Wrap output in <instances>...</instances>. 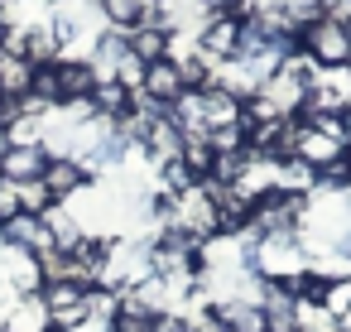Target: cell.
<instances>
[{
	"label": "cell",
	"instance_id": "obj_14",
	"mask_svg": "<svg viewBox=\"0 0 351 332\" xmlns=\"http://www.w3.org/2000/svg\"><path fill=\"white\" fill-rule=\"evenodd\" d=\"M202 126L207 130H226V126H245V102L221 92V87H202Z\"/></svg>",
	"mask_w": 351,
	"mask_h": 332
},
{
	"label": "cell",
	"instance_id": "obj_22",
	"mask_svg": "<svg viewBox=\"0 0 351 332\" xmlns=\"http://www.w3.org/2000/svg\"><path fill=\"white\" fill-rule=\"evenodd\" d=\"M159 183H164V193H169V198H183V193H188V188H197L202 178H197L183 159H169V164H159Z\"/></svg>",
	"mask_w": 351,
	"mask_h": 332
},
{
	"label": "cell",
	"instance_id": "obj_25",
	"mask_svg": "<svg viewBox=\"0 0 351 332\" xmlns=\"http://www.w3.org/2000/svg\"><path fill=\"white\" fill-rule=\"evenodd\" d=\"M313 10H317L322 20H337V25L351 29V0H313Z\"/></svg>",
	"mask_w": 351,
	"mask_h": 332
},
{
	"label": "cell",
	"instance_id": "obj_16",
	"mask_svg": "<svg viewBox=\"0 0 351 332\" xmlns=\"http://www.w3.org/2000/svg\"><path fill=\"white\" fill-rule=\"evenodd\" d=\"M140 150H145L154 164H169V159H178V154H183V130L169 121V111L149 126V135H145V145H140Z\"/></svg>",
	"mask_w": 351,
	"mask_h": 332
},
{
	"label": "cell",
	"instance_id": "obj_27",
	"mask_svg": "<svg viewBox=\"0 0 351 332\" xmlns=\"http://www.w3.org/2000/svg\"><path fill=\"white\" fill-rule=\"evenodd\" d=\"M5 150H10V135H5V130H0V159H5Z\"/></svg>",
	"mask_w": 351,
	"mask_h": 332
},
{
	"label": "cell",
	"instance_id": "obj_15",
	"mask_svg": "<svg viewBox=\"0 0 351 332\" xmlns=\"http://www.w3.org/2000/svg\"><path fill=\"white\" fill-rule=\"evenodd\" d=\"M212 318H217L226 332H265L260 298H226V303H212Z\"/></svg>",
	"mask_w": 351,
	"mask_h": 332
},
{
	"label": "cell",
	"instance_id": "obj_32",
	"mask_svg": "<svg viewBox=\"0 0 351 332\" xmlns=\"http://www.w3.org/2000/svg\"><path fill=\"white\" fill-rule=\"evenodd\" d=\"M346 159H351V154H346Z\"/></svg>",
	"mask_w": 351,
	"mask_h": 332
},
{
	"label": "cell",
	"instance_id": "obj_5",
	"mask_svg": "<svg viewBox=\"0 0 351 332\" xmlns=\"http://www.w3.org/2000/svg\"><path fill=\"white\" fill-rule=\"evenodd\" d=\"M241 34H245V20H241L236 10H212V15H207V20H197V29H193L197 54H202L212 68H217V63H226V58H236Z\"/></svg>",
	"mask_w": 351,
	"mask_h": 332
},
{
	"label": "cell",
	"instance_id": "obj_6",
	"mask_svg": "<svg viewBox=\"0 0 351 332\" xmlns=\"http://www.w3.org/2000/svg\"><path fill=\"white\" fill-rule=\"evenodd\" d=\"M173 226L178 231H188L197 246H207L212 236H221V217H217V198L197 183V188H188L183 198H173Z\"/></svg>",
	"mask_w": 351,
	"mask_h": 332
},
{
	"label": "cell",
	"instance_id": "obj_13",
	"mask_svg": "<svg viewBox=\"0 0 351 332\" xmlns=\"http://www.w3.org/2000/svg\"><path fill=\"white\" fill-rule=\"evenodd\" d=\"M140 92H145L154 106H164V111H169V106H173V102L188 92V87H183V78H178L173 58H159V63H149V68H145V82H140Z\"/></svg>",
	"mask_w": 351,
	"mask_h": 332
},
{
	"label": "cell",
	"instance_id": "obj_4",
	"mask_svg": "<svg viewBox=\"0 0 351 332\" xmlns=\"http://www.w3.org/2000/svg\"><path fill=\"white\" fill-rule=\"evenodd\" d=\"M39 303L49 313V332H73L92 318V284L77 279H53L39 289Z\"/></svg>",
	"mask_w": 351,
	"mask_h": 332
},
{
	"label": "cell",
	"instance_id": "obj_8",
	"mask_svg": "<svg viewBox=\"0 0 351 332\" xmlns=\"http://www.w3.org/2000/svg\"><path fill=\"white\" fill-rule=\"evenodd\" d=\"M346 150L332 140V135H322V130H313V126H303V121H293V159L308 169V174H317V169H327V164H337Z\"/></svg>",
	"mask_w": 351,
	"mask_h": 332
},
{
	"label": "cell",
	"instance_id": "obj_11",
	"mask_svg": "<svg viewBox=\"0 0 351 332\" xmlns=\"http://www.w3.org/2000/svg\"><path fill=\"white\" fill-rule=\"evenodd\" d=\"M53 78H58V111L73 106V102H87L92 87H97L87 58H58V63H53Z\"/></svg>",
	"mask_w": 351,
	"mask_h": 332
},
{
	"label": "cell",
	"instance_id": "obj_29",
	"mask_svg": "<svg viewBox=\"0 0 351 332\" xmlns=\"http://www.w3.org/2000/svg\"><path fill=\"white\" fill-rule=\"evenodd\" d=\"M5 29H10V25H5V5H0V39H5Z\"/></svg>",
	"mask_w": 351,
	"mask_h": 332
},
{
	"label": "cell",
	"instance_id": "obj_10",
	"mask_svg": "<svg viewBox=\"0 0 351 332\" xmlns=\"http://www.w3.org/2000/svg\"><path fill=\"white\" fill-rule=\"evenodd\" d=\"M49 150L44 145H10L5 159H0V178L5 183H39L49 174Z\"/></svg>",
	"mask_w": 351,
	"mask_h": 332
},
{
	"label": "cell",
	"instance_id": "obj_20",
	"mask_svg": "<svg viewBox=\"0 0 351 332\" xmlns=\"http://www.w3.org/2000/svg\"><path fill=\"white\" fill-rule=\"evenodd\" d=\"M0 92L5 97H29L34 92V63L20 54H0Z\"/></svg>",
	"mask_w": 351,
	"mask_h": 332
},
{
	"label": "cell",
	"instance_id": "obj_31",
	"mask_svg": "<svg viewBox=\"0 0 351 332\" xmlns=\"http://www.w3.org/2000/svg\"><path fill=\"white\" fill-rule=\"evenodd\" d=\"M0 332H5V327H0Z\"/></svg>",
	"mask_w": 351,
	"mask_h": 332
},
{
	"label": "cell",
	"instance_id": "obj_24",
	"mask_svg": "<svg viewBox=\"0 0 351 332\" xmlns=\"http://www.w3.org/2000/svg\"><path fill=\"white\" fill-rule=\"evenodd\" d=\"M322 308H327L332 318H341V313L351 308V279H332V284H327V298H322Z\"/></svg>",
	"mask_w": 351,
	"mask_h": 332
},
{
	"label": "cell",
	"instance_id": "obj_18",
	"mask_svg": "<svg viewBox=\"0 0 351 332\" xmlns=\"http://www.w3.org/2000/svg\"><path fill=\"white\" fill-rule=\"evenodd\" d=\"M87 102H92V111H97L101 121H111V126H116V121H121V116L135 106V92H125L121 82H97Z\"/></svg>",
	"mask_w": 351,
	"mask_h": 332
},
{
	"label": "cell",
	"instance_id": "obj_19",
	"mask_svg": "<svg viewBox=\"0 0 351 332\" xmlns=\"http://www.w3.org/2000/svg\"><path fill=\"white\" fill-rule=\"evenodd\" d=\"M125 49L149 68V63L169 58V34H164L159 25H140V29H130V34H125Z\"/></svg>",
	"mask_w": 351,
	"mask_h": 332
},
{
	"label": "cell",
	"instance_id": "obj_21",
	"mask_svg": "<svg viewBox=\"0 0 351 332\" xmlns=\"http://www.w3.org/2000/svg\"><path fill=\"white\" fill-rule=\"evenodd\" d=\"M97 5H101V15H106V25L116 34H130L140 25V15H145V0H97Z\"/></svg>",
	"mask_w": 351,
	"mask_h": 332
},
{
	"label": "cell",
	"instance_id": "obj_12",
	"mask_svg": "<svg viewBox=\"0 0 351 332\" xmlns=\"http://www.w3.org/2000/svg\"><path fill=\"white\" fill-rule=\"evenodd\" d=\"M92 183V174L77 164V159H49V174H44V188H49V202L63 207L68 198H77L82 188Z\"/></svg>",
	"mask_w": 351,
	"mask_h": 332
},
{
	"label": "cell",
	"instance_id": "obj_9",
	"mask_svg": "<svg viewBox=\"0 0 351 332\" xmlns=\"http://www.w3.org/2000/svg\"><path fill=\"white\" fill-rule=\"evenodd\" d=\"M260 313H265V332H298L303 303L293 298L289 284H260Z\"/></svg>",
	"mask_w": 351,
	"mask_h": 332
},
{
	"label": "cell",
	"instance_id": "obj_2",
	"mask_svg": "<svg viewBox=\"0 0 351 332\" xmlns=\"http://www.w3.org/2000/svg\"><path fill=\"white\" fill-rule=\"evenodd\" d=\"M298 49L308 54V63H313L317 73L351 68V29H346V25H337V20L313 15V20L298 29Z\"/></svg>",
	"mask_w": 351,
	"mask_h": 332
},
{
	"label": "cell",
	"instance_id": "obj_26",
	"mask_svg": "<svg viewBox=\"0 0 351 332\" xmlns=\"http://www.w3.org/2000/svg\"><path fill=\"white\" fill-rule=\"evenodd\" d=\"M197 5H202V10H231L236 0H197Z\"/></svg>",
	"mask_w": 351,
	"mask_h": 332
},
{
	"label": "cell",
	"instance_id": "obj_23",
	"mask_svg": "<svg viewBox=\"0 0 351 332\" xmlns=\"http://www.w3.org/2000/svg\"><path fill=\"white\" fill-rule=\"evenodd\" d=\"M313 188H322V193H351V159L341 154L337 164L317 169V174H313Z\"/></svg>",
	"mask_w": 351,
	"mask_h": 332
},
{
	"label": "cell",
	"instance_id": "obj_28",
	"mask_svg": "<svg viewBox=\"0 0 351 332\" xmlns=\"http://www.w3.org/2000/svg\"><path fill=\"white\" fill-rule=\"evenodd\" d=\"M337 322H341V327H346V332H351V308H346V313H341V318H337Z\"/></svg>",
	"mask_w": 351,
	"mask_h": 332
},
{
	"label": "cell",
	"instance_id": "obj_1",
	"mask_svg": "<svg viewBox=\"0 0 351 332\" xmlns=\"http://www.w3.org/2000/svg\"><path fill=\"white\" fill-rule=\"evenodd\" d=\"M303 217H308V193L269 188L265 198L250 202V226H245V231H250L255 241H265V236H289V231L303 226Z\"/></svg>",
	"mask_w": 351,
	"mask_h": 332
},
{
	"label": "cell",
	"instance_id": "obj_30",
	"mask_svg": "<svg viewBox=\"0 0 351 332\" xmlns=\"http://www.w3.org/2000/svg\"><path fill=\"white\" fill-rule=\"evenodd\" d=\"M5 102H10V97H5V92H0V111H5Z\"/></svg>",
	"mask_w": 351,
	"mask_h": 332
},
{
	"label": "cell",
	"instance_id": "obj_7",
	"mask_svg": "<svg viewBox=\"0 0 351 332\" xmlns=\"http://www.w3.org/2000/svg\"><path fill=\"white\" fill-rule=\"evenodd\" d=\"M0 250H15V255H34L39 260L44 250H53V231L34 212H15V217L0 222Z\"/></svg>",
	"mask_w": 351,
	"mask_h": 332
},
{
	"label": "cell",
	"instance_id": "obj_17",
	"mask_svg": "<svg viewBox=\"0 0 351 332\" xmlns=\"http://www.w3.org/2000/svg\"><path fill=\"white\" fill-rule=\"evenodd\" d=\"M0 327H5V332H49V313H44V303H39V294L15 298L10 313L0 318Z\"/></svg>",
	"mask_w": 351,
	"mask_h": 332
},
{
	"label": "cell",
	"instance_id": "obj_3",
	"mask_svg": "<svg viewBox=\"0 0 351 332\" xmlns=\"http://www.w3.org/2000/svg\"><path fill=\"white\" fill-rule=\"evenodd\" d=\"M250 260H255V274H260L265 284H289V279H298V274L308 270V250H303L298 231H289V236H265V241H255Z\"/></svg>",
	"mask_w": 351,
	"mask_h": 332
}]
</instances>
